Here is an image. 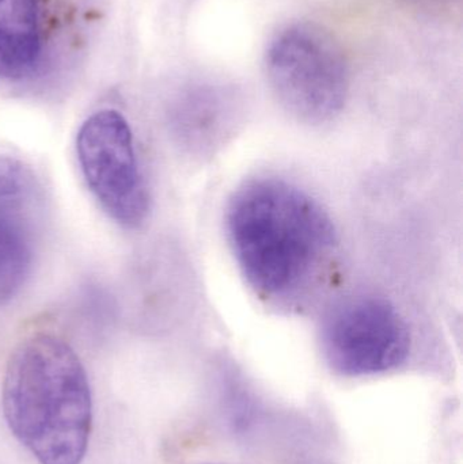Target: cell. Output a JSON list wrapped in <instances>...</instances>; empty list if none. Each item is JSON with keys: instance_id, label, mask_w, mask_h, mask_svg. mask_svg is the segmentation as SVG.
I'll return each mask as SVG.
<instances>
[{"instance_id": "6da1fadb", "label": "cell", "mask_w": 463, "mask_h": 464, "mask_svg": "<svg viewBox=\"0 0 463 464\" xmlns=\"http://www.w3.org/2000/svg\"><path fill=\"white\" fill-rule=\"evenodd\" d=\"M226 230L250 288L269 302H287L306 291L337 243L323 206L274 177L252 179L234 193Z\"/></svg>"}, {"instance_id": "7a4b0ae2", "label": "cell", "mask_w": 463, "mask_h": 464, "mask_svg": "<svg viewBox=\"0 0 463 464\" xmlns=\"http://www.w3.org/2000/svg\"><path fill=\"white\" fill-rule=\"evenodd\" d=\"M2 403L11 433L38 463L83 460L92 433V392L81 359L64 340L35 334L14 349Z\"/></svg>"}, {"instance_id": "3957f363", "label": "cell", "mask_w": 463, "mask_h": 464, "mask_svg": "<svg viewBox=\"0 0 463 464\" xmlns=\"http://www.w3.org/2000/svg\"><path fill=\"white\" fill-rule=\"evenodd\" d=\"M264 65L272 92L299 121H331L347 102V57L336 38L318 24L298 22L283 27L269 41Z\"/></svg>"}, {"instance_id": "277c9868", "label": "cell", "mask_w": 463, "mask_h": 464, "mask_svg": "<svg viewBox=\"0 0 463 464\" xmlns=\"http://www.w3.org/2000/svg\"><path fill=\"white\" fill-rule=\"evenodd\" d=\"M321 346L329 367L339 375H377L407 362L410 333L401 314L388 300L353 297L326 316Z\"/></svg>"}, {"instance_id": "5b68a950", "label": "cell", "mask_w": 463, "mask_h": 464, "mask_svg": "<svg viewBox=\"0 0 463 464\" xmlns=\"http://www.w3.org/2000/svg\"><path fill=\"white\" fill-rule=\"evenodd\" d=\"M82 173L106 214L127 228L143 225L150 198L130 124L116 111H101L82 124L76 138Z\"/></svg>"}, {"instance_id": "8992f818", "label": "cell", "mask_w": 463, "mask_h": 464, "mask_svg": "<svg viewBox=\"0 0 463 464\" xmlns=\"http://www.w3.org/2000/svg\"><path fill=\"white\" fill-rule=\"evenodd\" d=\"M37 200L32 171L18 160L0 157V305L18 294L32 272Z\"/></svg>"}, {"instance_id": "52a82bcc", "label": "cell", "mask_w": 463, "mask_h": 464, "mask_svg": "<svg viewBox=\"0 0 463 464\" xmlns=\"http://www.w3.org/2000/svg\"><path fill=\"white\" fill-rule=\"evenodd\" d=\"M41 0H0V78L21 81L37 67Z\"/></svg>"}]
</instances>
